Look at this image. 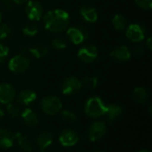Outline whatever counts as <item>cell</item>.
<instances>
[{
	"instance_id": "9a60e30c",
	"label": "cell",
	"mask_w": 152,
	"mask_h": 152,
	"mask_svg": "<svg viewBox=\"0 0 152 152\" xmlns=\"http://www.w3.org/2000/svg\"><path fill=\"white\" fill-rule=\"evenodd\" d=\"M53 142V134L48 131H43L41 132L36 139L37 146L39 148V152H45V151L51 146V144Z\"/></svg>"
},
{
	"instance_id": "7402d4cb",
	"label": "cell",
	"mask_w": 152,
	"mask_h": 152,
	"mask_svg": "<svg viewBox=\"0 0 152 152\" xmlns=\"http://www.w3.org/2000/svg\"><path fill=\"white\" fill-rule=\"evenodd\" d=\"M111 22H112V25H113L114 28L117 29V30H119V31L126 29V27H127V20L122 14H116L112 18Z\"/></svg>"
},
{
	"instance_id": "e0dca14e",
	"label": "cell",
	"mask_w": 152,
	"mask_h": 152,
	"mask_svg": "<svg viewBox=\"0 0 152 152\" xmlns=\"http://www.w3.org/2000/svg\"><path fill=\"white\" fill-rule=\"evenodd\" d=\"M79 13L83 20L89 23H94L98 20L97 11L90 5H82L79 9Z\"/></svg>"
},
{
	"instance_id": "cb8c5ba5",
	"label": "cell",
	"mask_w": 152,
	"mask_h": 152,
	"mask_svg": "<svg viewBox=\"0 0 152 152\" xmlns=\"http://www.w3.org/2000/svg\"><path fill=\"white\" fill-rule=\"evenodd\" d=\"M39 31V26L36 21H29L26 23L22 28V33L27 37H34Z\"/></svg>"
},
{
	"instance_id": "8d00e7d4",
	"label": "cell",
	"mask_w": 152,
	"mask_h": 152,
	"mask_svg": "<svg viewBox=\"0 0 152 152\" xmlns=\"http://www.w3.org/2000/svg\"><path fill=\"white\" fill-rule=\"evenodd\" d=\"M138 152H151V151H149V150H142V151H140Z\"/></svg>"
},
{
	"instance_id": "30bf717a",
	"label": "cell",
	"mask_w": 152,
	"mask_h": 152,
	"mask_svg": "<svg viewBox=\"0 0 152 152\" xmlns=\"http://www.w3.org/2000/svg\"><path fill=\"white\" fill-rule=\"evenodd\" d=\"M79 134L71 128L64 129L59 135V142L63 147H73L78 143Z\"/></svg>"
},
{
	"instance_id": "44dd1931",
	"label": "cell",
	"mask_w": 152,
	"mask_h": 152,
	"mask_svg": "<svg viewBox=\"0 0 152 152\" xmlns=\"http://www.w3.org/2000/svg\"><path fill=\"white\" fill-rule=\"evenodd\" d=\"M133 98L134 100L137 102V103H140V104H142L144 103L148 98H149V94L147 92V90L142 87V86H138L136 87L134 90V93H133Z\"/></svg>"
},
{
	"instance_id": "f546056e",
	"label": "cell",
	"mask_w": 152,
	"mask_h": 152,
	"mask_svg": "<svg viewBox=\"0 0 152 152\" xmlns=\"http://www.w3.org/2000/svg\"><path fill=\"white\" fill-rule=\"evenodd\" d=\"M136 4L144 10H150L152 7V0H134Z\"/></svg>"
},
{
	"instance_id": "603a6c76",
	"label": "cell",
	"mask_w": 152,
	"mask_h": 152,
	"mask_svg": "<svg viewBox=\"0 0 152 152\" xmlns=\"http://www.w3.org/2000/svg\"><path fill=\"white\" fill-rule=\"evenodd\" d=\"M28 52L30 53V54H32L35 58L37 59H41L43 57H45L47 53H48V50L47 48L43 45H40V44H37V45H35L34 46L30 47L28 49Z\"/></svg>"
},
{
	"instance_id": "7c38bea8",
	"label": "cell",
	"mask_w": 152,
	"mask_h": 152,
	"mask_svg": "<svg viewBox=\"0 0 152 152\" xmlns=\"http://www.w3.org/2000/svg\"><path fill=\"white\" fill-rule=\"evenodd\" d=\"M16 97V91L14 87L7 83L0 84V103L9 104L14 101Z\"/></svg>"
},
{
	"instance_id": "ac0fdd59",
	"label": "cell",
	"mask_w": 152,
	"mask_h": 152,
	"mask_svg": "<svg viewBox=\"0 0 152 152\" xmlns=\"http://www.w3.org/2000/svg\"><path fill=\"white\" fill-rule=\"evenodd\" d=\"M110 56L117 61H126L131 58V52L127 46L120 45L110 53Z\"/></svg>"
},
{
	"instance_id": "d6a6232c",
	"label": "cell",
	"mask_w": 152,
	"mask_h": 152,
	"mask_svg": "<svg viewBox=\"0 0 152 152\" xmlns=\"http://www.w3.org/2000/svg\"><path fill=\"white\" fill-rule=\"evenodd\" d=\"M144 50H145V47L143 45H137V46L134 47V53L135 55H138L139 56V55H142L144 53Z\"/></svg>"
},
{
	"instance_id": "d590c367",
	"label": "cell",
	"mask_w": 152,
	"mask_h": 152,
	"mask_svg": "<svg viewBox=\"0 0 152 152\" xmlns=\"http://www.w3.org/2000/svg\"><path fill=\"white\" fill-rule=\"evenodd\" d=\"M4 110H3V109L1 108V106H0V119L4 117Z\"/></svg>"
},
{
	"instance_id": "6da1fadb",
	"label": "cell",
	"mask_w": 152,
	"mask_h": 152,
	"mask_svg": "<svg viewBox=\"0 0 152 152\" xmlns=\"http://www.w3.org/2000/svg\"><path fill=\"white\" fill-rule=\"evenodd\" d=\"M45 28L52 33L64 31L69 23V13L61 9H54L47 12L42 17Z\"/></svg>"
},
{
	"instance_id": "52a82bcc",
	"label": "cell",
	"mask_w": 152,
	"mask_h": 152,
	"mask_svg": "<svg viewBox=\"0 0 152 152\" xmlns=\"http://www.w3.org/2000/svg\"><path fill=\"white\" fill-rule=\"evenodd\" d=\"M25 12L28 20L31 21H37L42 19L44 15V10L41 4L35 0H29L27 2Z\"/></svg>"
},
{
	"instance_id": "4fadbf2b",
	"label": "cell",
	"mask_w": 152,
	"mask_h": 152,
	"mask_svg": "<svg viewBox=\"0 0 152 152\" xmlns=\"http://www.w3.org/2000/svg\"><path fill=\"white\" fill-rule=\"evenodd\" d=\"M123 113L122 108L115 103H110L107 106H105V110L103 117L105 118V120L109 123H112L116 119H118Z\"/></svg>"
},
{
	"instance_id": "277c9868",
	"label": "cell",
	"mask_w": 152,
	"mask_h": 152,
	"mask_svg": "<svg viewBox=\"0 0 152 152\" xmlns=\"http://www.w3.org/2000/svg\"><path fill=\"white\" fill-rule=\"evenodd\" d=\"M30 66V60L26 55L20 53L12 57L9 63V69L15 74H21L25 72Z\"/></svg>"
},
{
	"instance_id": "5b68a950",
	"label": "cell",
	"mask_w": 152,
	"mask_h": 152,
	"mask_svg": "<svg viewBox=\"0 0 152 152\" xmlns=\"http://www.w3.org/2000/svg\"><path fill=\"white\" fill-rule=\"evenodd\" d=\"M67 36L71 43L74 45H81L89 38V32L84 26L70 27L67 31Z\"/></svg>"
},
{
	"instance_id": "5bb4252c",
	"label": "cell",
	"mask_w": 152,
	"mask_h": 152,
	"mask_svg": "<svg viewBox=\"0 0 152 152\" xmlns=\"http://www.w3.org/2000/svg\"><path fill=\"white\" fill-rule=\"evenodd\" d=\"M16 102L21 106H28L37 99V94L32 90H22L15 97Z\"/></svg>"
},
{
	"instance_id": "2e32d148",
	"label": "cell",
	"mask_w": 152,
	"mask_h": 152,
	"mask_svg": "<svg viewBox=\"0 0 152 152\" xmlns=\"http://www.w3.org/2000/svg\"><path fill=\"white\" fill-rule=\"evenodd\" d=\"M15 142L14 134L8 129H0V149H10L13 146Z\"/></svg>"
},
{
	"instance_id": "9c48e42d",
	"label": "cell",
	"mask_w": 152,
	"mask_h": 152,
	"mask_svg": "<svg viewBox=\"0 0 152 152\" xmlns=\"http://www.w3.org/2000/svg\"><path fill=\"white\" fill-rule=\"evenodd\" d=\"M82 88L81 80L76 77H67L61 85V92L63 94L70 96L80 91Z\"/></svg>"
},
{
	"instance_id": "e575fe53",
	"label": "cell",
	"mask_w": 152,
	"mask_h": 152,
	"mask_svg": "<svg viewBox=\"0 0 152 152\" xmlns=\"http://www.w3.org/2000/svg\"><path fill=\"white\" fill-rule=\"evenodd\" d=\"M28 0H12V2L14 4H24L28 2Z\"/></svg>"
},
{
	"instance_id": "836d02e7",
	"label": "cell",
	"mask_w": 152,
	"mask_h": 152,
	"mask_svg": "<svg viewBox=\"0 0 152 152\" xmlns=\"http://www.w3.org/2000/svg\"><path fill=\"white\" fill-rule=\"evenodd\" d=\"M145 46L149 49V50H151L152 48V43H151V37H149L148 39L146 40V44H145Z\"/></svg>"
},
{
	"instance_id": "d6986e66",
	"label": "cell",
	"mask_w": 152,
	"mask_h": 152,
	"mask_svg": "<svg viewBox=\"0 0 152 152\" xmlns=\"http://www.w3.org/2000/svg\"><path fill=\"white\" fill-rule=\"evenodd\" d=\"M20 117L24 124L28 126H36L39 122L38 115L29 108L25 109L20 113Z\"/></svg>"
},
{
	"instance_id": "8fae6325",
	"label": "cell",
	"mask_w": 152,
	"mask_h": 152,
	"mask_svg": "<svg viewBox=\"0 0 152 152\" xmlns=\"http://www.w3.org/2000/svg\"><path fill=\"white\" fill-rule=\"evenodd\" d=\"M98 49L95 45H88L80 48L77 53L78 58L86 63L94 62L98 58Z\"/></svg>"
},
{
	"instance_id": "74e56055",
	"label": "cell",
	"mask_w": 152,
	"mask_h": 152,
	"mask_svg": "<svg viewBox=\"0 0 152 152\" xmlns=\"http://www.w3.org/2000/svg\"><path fill=\"white\" fill-rule=\"evenodd\" d=\"M2 18H3V14H2V12L0 11V22H1V20H2Z\"/></svg>"
},
{
	"instance_id": "4316f807",
	"label": "cell",
	"mask_w": 152,
	"mask_h": 152,
	"mask_svg": "<svg viewBox=\"0 0 152 152\" xmlns=\"http://www.w3.org/2000/svg\"><path fill=\"white\" fill-rule=\"evenodd\" d=\"M6 111L7 114L12 118H15L20 115V108L17 104H14L12 102L7 104L6 106Z\"/></svg>"
},
{
	"instance_id": "83f0119b",
	"label": "cell",
	"mask_w": 152,
	"mask_h": 152,
	"mask_svg": "<svg viewBox=\"0 0 152 152\" xmlns=\"http://www.w3.org/2000/svg\"><path fill=\"white\" fill-rule=\"evenodd\" d=\"M61 118L63 121L68 123H72L77 120V116L70 110H65L61 111Z\"/></svg>"
},
{
	"instance_id": "7a4b0ae2",
	"label": "cell",
	"mask_w": 152,
	"mask_h": 152,
	"mask_svg": "<svg viewBox=\"0 0 152 152\" xmlns=\"http://www.w3.org/2000/svg\"><path fill=\"white\" fill-rule=\"evenodd\" d=\"M105 104L98 96H92L86 100L84 107L86 115L92 119H98L103 117L105 110Z\"/></svg>"
},
{
	"instance_id": "484cf974",
	"label": "cell",
	"mask_w": 152,
	"mask_h": 152,
	"mask_svg": "<svg viewBox=\"0 0 152 152\" xmlns=\"http://www.w3.org/2000/svg\"><path fill=\"white\" fill-rule=\"evenodd\" d=\"M51 45H52L53 48H54L56 50H61V49H65L67 47V41L61 37H57L52 40Z\"/></svg>"
},
{
	"instance_id": "3957f363",
	"label": "cell",
	"mask_w": 152,
	"mask_h": 152,
	"mask_svg": "<svg viewBox=\"0 0 152 152\" xmlns=\"http://www.w3.org/2000/svg\"><path fill=\"white\" fill-rule=\"evenodd\" d=\"M40 107L44 113L50 116H53L58 114L61 110L62 103L57 96L50 95L42 99L40 102Z\"/></svg>"
},
{
	"instance_id": "1f68e13d",
	"label": "cell",
	"mask_w": 152,
	"mask_h": 152,
	"mask_svg": "<svg viewBox=\"0 0 152 152\" xmlns=\"http://www.w3.org/2000/svg\"><path fill=\"white\" fill-rule=\"evenodd\" d=\"M0 4L4 9L10 10L12 7L13 2H12V0H0Z\"/></svg>"
},
{
	"instance_id": "d4e9b609",
	"label": "cell",
	"mask_w": 152,
	"mask_h": 152,
	"mask_svg": "<svg viewBox=\"0 0 152 152\" xmlns=\"http://www.w3.org/2000/svg\"><path fill=\"white\" fill-rule=\"evenodd\" d=\"M81 84H82V86H84L87 89H94L97 87L99 81H98V78L96 77L86 76L82 79Z\"/></svg>"
},
{
	"instance_id": "ba28073f",
	"label": "cell",
	"mask_w": 152,
	"mask_h": 152,
	"mask_svg": "<svg viewBox=\"0 0 152 152\" xmlns=\"http://www.w3.org/2000/svg\"><path fill=\"white\" fill-rule=\"evenodd\" d=\"M126 35L129 40L134 43H140L144 40L146 37V29L145 28L137 23H133L129 25L126 28Z\"/></svg>"
},
{
	"instance_id": "ffe728a7",
	"label": "cell",
	"mask_w": 152,
	"mask_h": 152,
	"mask_svg": "<svg viewBox=\"0 0 152 152\" xmlns=\"http://www.w3.org/2000/svg\"><path fill=\"white\" fill-rule=\"evenodd\" d=\"M15 141L19 146V148L25 152H31L33 151V143L32 142L21 133H17L14 134Z\"/></svg>"
},
{
	"instance_id": "8992f818",
	"label": "cell",
	"mask_w": 152,
	"mask_h": 152,
	"mask_svg": "<svg viewBox=\"0 0 152 152\" xmlns=\"http://www.w3.org/2000/svg\"><path fill=\"white\" fill-rule=\"evenodd\" d=\"M107 133V126L104 121H95L88 128L87 135L91 142H99L104 138Z\"/></svg>"
},
{
	"instance_id": "4dcf8cb0",
	"label": "cell",
	"mask_w": 152,
	"mask_h": 152,
	"mask_svg": "<svg viewBox=\"0 0 152 152\" xmlns=\"http://www.w3.org/2000/svg\"><path fill=\"white\" fill-rule=\"evenodd\" d=\"M8 54H9V48L0 44V63L8 56Z\"/></svg>"
},
{
	"instance_id": "f35d334b",
	"label": "cell",
	"mask_w": 152,
	"mask_h": 152,
	"mask_svg": "<svg viewBox=\"0 0 152 152\" xmlns=\"http://www.w3.org/2000/svg\"><path fill=\"white\" fill-rule=\"evenodd\" d=\"M94 152H104V151H94Z\"/></svg>"
},
{
	"instance_id": "f1b7e54d",
	"label": "cell",
	"mask_w": 152,
	"mask_h": 152,
	"mask_svg": "<svg viewBox=\"0 0 152 152\" xmlns=\"http://www.w3.org/2000/svg\"><path fill=\"white\" fill-rule=\"evenodd\" d=\"M12 35V28L7 23L0 25V40H4Z\"/></svg>"
}]
</instances>
